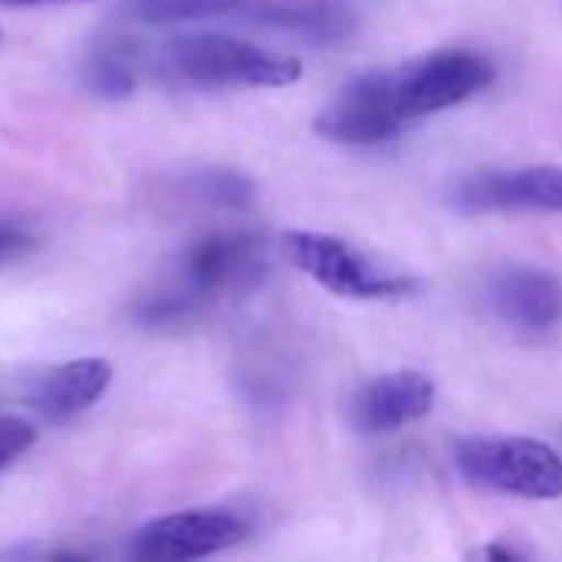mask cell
Returning <instances> with one entry per match:
<instances>
[{
	"label": "cell",
	"instance_id": "cell-1",
	"mask_svg": "<svg viewBox=\"0 0 562 562\" xmlns=\"http://www.w3.org/2000/svg\"><path fill=\"white\" fill-rule=\"evenodd\" d=\"M158 69L171 82L201 89H277L303 76L290 53L227 33H184L158 49Z\"/></svg>",
	"mask_w": 562,
	"mask_h": 562
},
{
	"label": "cell",
	"instance_id": "cell-2",
	"mask_svg": "<svg viewBox=\"0 0 562 562\" xmlns=\"http://www.w3.org/2000/svg\"><path fill=\"white\" fill-rule=\"evenodd\" d=\"M458 471L494 494L524 501L562 497V454L537 438H468L458 445Z\"/></svg>",
	"mask_w": 562,
	"mask_h": 562
},
{
	"label": "cell",
	"instance_id": "cell-3",
	"mask_svg": "<svg viewBox=\"0 0 562 562\" xmlns=\"http://www.w3.org/2000/svg\"><path fill=\"white\" fill-rule=\"evenodd\" d=\"M283 250L310 280L346 300H398L418 290V280L375 263L369 254L342 237L316 231L283 234Z\"/></svg>",
	"mask_w": 562,
	"mask_h": 562
},
{
	"label": "cell",
	"instance_id": "cell-4",
	"mask_svg": "<svg viewBox=\"0 0 562 562\" xmlns=\"http://www.w3.org/2000/svg\"><path fill=\"white\" fill-rule=\"evenodd\" d=\"M260 273V240L250 234H207L198 244H191L184 257V277L181 290L171 296H161L145 313L148 319H178L191 306L237 290L247 280Z\"/></svg>",
	"mask_w": 562,
	"mask_h": 562
},
{
	"label": "cell",
	"instance_id": "cell-5",
	"mask_svg": "<svg viewBox=\"0 0 562 562\" xmlns=\"http://www.w3.org/2000/svg\"><path fill=\"white\" fill-rule=\"evenodd\" d=\"M494 63L474 49H438L395 69L402 115L412 122L461 105L494 82Z\"/></svg>",
	"mask_w": 562,
	"mask_h": 562
},
{
	"label": "cell",
	"instance_id": "cell-6",
	"mask_svg": "<svg viewBox=\"0 0 562 562\" xmlns=\"http://www.w3.org/2000/svg\"><path fill=\"white\" fill-rule=\"evenodd\" d=\"M408 119L395 92V69H372L352 79L316 119V132L339 145H382L392 142Z\"/></svg>",
	"mask_w": 562,
	"mask_h": 562
},
{
	"label": "cell",
	"instance_id": "cell-7",
	"mask_svg": "<svg viewBox=\"0 0 562 562\" xmlns=\"http://www.w3.org/2000/svg\"><path fill=\"white\" fill-rule=\"evenodd\" d=\"M250 524L234 510H181L145 524L132 540V557L148 562L204 560L244 543Z\"/></svg>",
	"mask_w": 562,
	"mask_h": 562
},
{
	"label": "cell",
	"instance_id": "cell-8",
	"mask_svg": "<svg viewBox=\"0 0 562 562\" xmlns=\"http://www.w3.org/2000/svg\"><path fill=\"white\" fill-rule=\"evenodd\" d=\"M454 207L464 214H497V211L562 214V165L481 171L454 188Z\"/></svg>",
	"mask_w": 562,
	"mask_h": 562
},
{
	"label": "cell",
	"instance_id": "cell-9",
	"mask_svg": "<svg viewBox=\"0 0 562 562\" xmlns=\"http://www.w3.org/2000/svg\"><path fill=\"white\" fill-rule=\"evenodd\" d=\"M435 408V382L425 372L398 369L366 382L349 405V418L359 435L382 438L422 422Z\"/></svg>",
	"mask_w": 562,
	"mask_h": 562
},
{
	"label": "cell",
	"instance_id": "cell-10",
	"mask_svg": "<svg viewBox=\"0 0 562 562\" xmlns=\"http://www.w3.org/2000/svg\"><path fill=\"white\" fill-rule=\"evenodd\" d=\"M491 306L510 329L543 336L562 323V283L550 270L510 267L494 277Z\"/></svg>",
	"mask_w": 562,
	"mask_h": 562
},
{
	"label": "cell",
	"instance_id": "cell-11",
	"mask_svg": "<svg viewBox=\"0 0 562 562\" xmlns=\"http://www.w3.org/2000/svg\"><path fill=\"white\" fill-rule=\"evenodd\" d=\"M112 385V362L105 359H76L53 369L33 389V408L49 422H69L89 412Z\"/></svg>",
	"mask_w": 562,
	"mask_h": 562
},
{
	"label": "cell",
	"instance_id": "cell-12",
	"mask_svg": "<svg viewBox=\"0 0 562 562\" xmlns=\"http://www.w3.org/2000/svg\"><path fill=\"white\" fill-rule=\"evenodd\" d=\"M254 16L316 43H339L356 33V10L342 0H263Z\"/></svg>",
	"mask_w": 562,
	"mask_h": 562
},
{
	"label": "cell",
	"instance_id": "cell-13",
	"mask_svg": "<svg viewBox=\"0 0 562 562\" xmlns=\"http://www.w3.org/2000/svg\"><path fill=\"white\" fill-rule=\"evenodd\" d=\"M247 0H128L125 16L145 26H171L240 10Z\"/></svg>",
	"mask_w": 562,
	"mask_h": 562
},
{
	"label": "cell",
	"instance_id": "cell-14",
	"mask_svg": "<svg viewBox=\"0 0 562 562\" xmlns=\"http://www.w3.org/2000/svg\"><path fill=\"white\" fill-rule=\"evenodd\" d=\"M135 72H138L135 56L125 46H102L86 66L89 89H95L105 99L128 95L135 89Z\"/></svg>",
	"mask_w": 562,
	"mask_h": 562
},
{
	"label": "cell",
	"instance_id": "cell-15",
	"mask_svg": "<svg viewBox=\"0 0 562 562\" xmlns=\"http://www.w3.org/2000/svg\"><path fill=\"white\" fill-rule=\"evenodd\" d=\"M198 194L211 204H224V207H247L254 201V184L250 178H244L240 171L231 168H214L204 171L198 178Z\"/></svg>",
	"mask_w": 562,
	"mask_h": 562
},
{
	"label": "cell",
	"instance_id": "cell-16",
	"mask_svg": "<svg viewBox=\"0 0 562 562\" xmlns=\"http://www.w3.org/2000/svg\"><path fill=\"white\" fill-rule=\"evenodd\" d=\"M33 445H36V428L30 422L0 415V471L16 458H23Z\"/></svg>",
	"mask_w": 562,
	"mask_h": 562
},
{
	"label": "cell",
	"instance_id": "cell-17",
	"mask_svg": "<svg viewBox=\"0 0 562 562\" xmlns=\"http://www.w3.org/2000/svg\"><path fill=\"white\" fill-rule=\"evenodd\" d=\"M26 247H30V234H26V227H20L16 221L0 217V263H7V260L20 257Z\"/></svg>",
	"mask_w": 562,
	"mask_h": 562
},
{
	"label": "cell",
	"instance_id": "cell-18",
	"mask_svg": "<svg viewBox=\"0 0 562 562\" xmlns=\"http://www.w3.org/2000/svg\"><path fill=\"white\" fill-rule=\"evenodd\" d=\"M474 557H481V560H517L520 553L510 550V547H484V550H477Z\"/></svg>",
	"mask_w": 562,
	"mask_h": 562
},
{
	"label": "cell",
	"instance_id": "cell-19",
	"mask_svg": "<svg viewBox=\"0 0 562 562\" xmlns=\"http://www.w3.org/2000/svg\"><path fill=\"white\" fill-rule=\"evenodd\" d=\"M0 3H82V0H0Z\"/></svg>",
	"mask_w": 562,
	"mask_h": 562
}]
</instances>
